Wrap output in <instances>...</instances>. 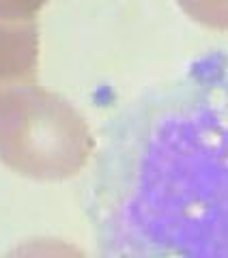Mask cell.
Instances as JSON below:
<instances>
[{"mask_svg":"<svg viewBox=\"0 0 228 258\" xmlns=\"http://www.w3.org/2000/svg\"><path fill=\"white\" fill-rule=\"evenodd\" d=\"M95 138L65 97L30 84L0 95V161L35 181H65L88 164Z\"/></svg>","mask_w":228,"mask_h":258,"instance_id":"6da1fadb","label":"cell"},{"mask_svg":"<svg viewBox=\"0 0 228 258\" xmlns=\"http://www.w3.org/2000/svg\"><path fill=\"white\" fill-rule=\"evenodd\" d=\"M39 24L0 18V95L20 86L37 84Z\"/></svg>","mask_w":228,"mask_h":258,"instance_id":"7a4b0ae2","label":"cell"},{"mask_svg":"<svg viewBox=\"0 0 228 258\" xmlns=\"http://www.w3.org/2000/svg\"><path fill=\"white\" fill-rule=\"evenodd\" d=\"M187 18L213 30H228V0H177Z\"/></svg>","mask_w":228,"mask_h":258,"instance_id":"3957f363","label":"cell"},{"mask_svg":"<svg viewBox=\"0 0 228 258\" xmlns=\"http://www.w3.org/2000/svg\"><path fill=\"white\" fill-rule=\"evenodd\" d=\"M47 5V0H0V18L30 20Z\"/></svg>","mask_w":228,"mask_h":258,"instance_id":"277c9868","label":"cell"}]
</instances>
